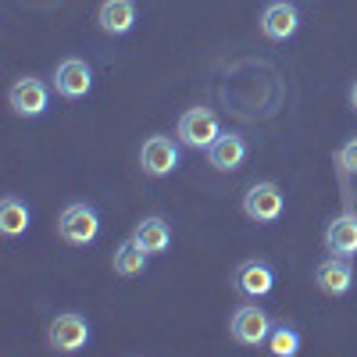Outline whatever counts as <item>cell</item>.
I'll list each match as a JSON object with an SVG mask.
<instances>
[{"label":"cell","instance_id":"9","mask_svg":"<svg viewBox=\"0 0 357 357\" xmlns=\"http://www.w3.org/2000/svg\"><path fill=\"white\" fill-rule=\"evenodd\" d=\"M296 29H301V11H296L289 0H275V4L264 8V15H261V33H264L268 40L282 43V40L296 36Z\"/></svg>","mask_w":357,"mask_h":357},{"label":"cell","instance_id":"17","mask_svg":"<svg viewBox=\"0 0 357 357\" xmlns=\"http://www.w3.org/2000/svg\"><path fill=\"white\" fill-rule=\"evenodd\" d=\"M146 250H139L136 247V240H129V243H122L114 250V272L118 275H126V279H132V275H143V268H146Z\"/></svg>","mask_w":357,"mask_h":357},{"label":"cell","instance_id":"16","mask_svg":"<svg viewBox=\"0 0 357 357\" xmlns=\"http://www.w3.org/2000/svg\"><path fill=\"white\" fill-rule=\"evenodd\" d=\"M25 229H29V207L18 197H4V204H0V232L15 240Z\"/></svg>","mask_w":357,"mask_h":357},{"label":"cell","instance_id":"5","mask_svg":"<svg viewBox=\"0 0 357 357\" xmlns=\"http://www.w3.org/2000/svg\"><path fill=\"white\" fill-rule=\"evenodd\" d=\"M139 165L146 175L154 178H165L178 168V143L172 136H151L143 146H139Z\"/></svg>","mask_w":357,"mask_h":357},{"label":"cell","instance_id":"13","mask_svg":"<svg viewBox=\"0 0 357 357\" xmlns=\"http://www.w3.org/2000/svg\"><path fill=\"white\" fill-rule=\"evenodd\" d=\"M97 22L107 36H126L136 25V4L132 0H104L97 11Z\"/></svg>","mask_w":357,"mask_h":357},{"label":"cell","instance_id":"4","mask_svg":"<svg viewBox=\"0 0 357 357\" xmlns=\"http://www.w3.org/2000/svg\"><path fill=\"white\" fill-rule=\"evenodd\" d=\"M47 343L54 350H61V354H75L89 343V321L75 311H65V314H57L50 321V329H47Z\"/></svg>","mask_w":357,"mask_h":357},{"label":"cell","instance_id":"1","mask_svg":"<svg viewBox=\"0 0 357 357\" xmlns=\"http://www.w3.org/2000/svg\"><path fill=\"white\" fill-rule=\"evenodd\" d=\"M57 232H61V240L72 243V247H89L100 236V215L93 204H68L61 218H57Z\"/></svg>","mask_w":357,"mask_h":357},{"label":"cell","instance_id":"18","mask_svg":"<svg viewBox=\"0 0 357 357\" xmlns=\"http://www.w3.org/2000/svg\"><path fill=\"white\" fill-rule=\"evenodd\" d=\"M268 347H272L275 357H293L301 350V333L293 329V325H272V333H268Z\"/></svg>","mask_w":357,"mask_h":357},{"label":"cell","instance_id":"12","mask_svg":"<svg viewBox=\"0 0 357 357\" xmlns=\"http://www.w3.org/2000/svg\"><path fill=\"white\" fill-rule=\"evenodd\" d=\"M207 161L218 172H236L247 161V139L240 132H222L211 146H207Z\"/></svg>","mask_w":357,"mask_h":357},{"label":"cell","instance_id":"2","mask_svg":"<svg viewBox=\"0 0 357 357\" xmlns=\"http://www.w3.org/2000/svg\"><path fill=\"white\" fill-rule=\"evenodd\" d=\"M178 143L190 146V151H207L218 136H222V126H218V118L215 111H207V107H190L183 111V118H178Z\"/></svg>","mask_w":357,"mask_h":357},{"label":"cell","instance_id":"20","mask_svg":"<svg viewBox=\"0 0 357 357\" xmlns=\"http://www.w3.org/2000/svg\"><path fill=\"white\" fill-rule=\"evenodd\" d=\"M350 104H354V111H357V82L350 86Z\"/></svg>","mask_w":357,"mask_h":357},{"label":"cell","instance_id":"10","mask_svg":"<svg viewBox=\"0 0 357 357\" xmlns=\"http://www.w3.org/2000/svg\"><path fill=\"white\" fill-rule=\"evenodd\" d=\"M236 289H240L243 296H268L275 286V272L268 261H243L240 268H236Z\"/></svg>","mask_w":357,"mask_h":357},{"label":"cell","instance_id":"6","mask_svg":"<svg viewBox=\"0 0 357 357\" xmlns=\"http://www.w3.org/2000/svg\"><path fill=\"white\" fill-rule=\"evenodd\" d=\"M54 86H57L61 97L79 100V97H86L89 89H93V68H89L82 57H65V61L57 65V72H54Z\"/></svg>","mask_w":357,"mask_h":357},{"label":"cell","instance_id":"3","mask_svg":"<svg viewBox=\"0 0 357 357\" xmlns=\"http://www.w3.org/2000/svg\"><path fill=\"white\" fill-rule=\"evenodd\" d=\"M282 211H286V197H282V190L275 183H254L243 193V215L250 222H261V225L279 222Z\"/></svg>","mask_w":357,"mask_h":357},{"label":"cell","instance_id":"8","mask_svg":"<svg viewBox=\"0 0 357 357\" xmlns=\"http://www.w3.org/2000/svg\"><path fill=\"white\" fill-rule=\"evenodd\" d=\"M8 100H11L15 114H22V118H40V114L47 111V104H50V93H47V86H43L40 79L25 75V79H18V82L11 86Z\"/></svg>","mask_w":357,"mask_h":357},{"label":"cell","instance_id":"15","mask_svg":"<svg viewBox=\"0 0 357 357\" xmlns=\"http://www.w3.org/2000/svg\"><path fill=\"white\" fill-rule=\"evenodd\" d=\"M132 240H136L139 250H146V254L154 257V254H165L172 247V229H168L165 218H143L132 229Z\"/></svg>","mask_w":357,"mask_h":357},{"label":"cell","instance_id":"7","mask_svg":"<svg viewBox=\"0 0 357 357\" xmlns=\"http://www.w3.org/2000/svg\"><path fill=\"white\" fill-rule=\"evenodd\" d=\"M229 329H232L236 343L257 347V343L268 340V333H272V321H268V314H264L261 307L243 304V307H236V314H232V321H229Z\"/></svg>","mask_w":357,"mask_h":357},{"label":"cell","instance_id":"19","mask_svg":"<svg viewBox=\"0 0 357 357\" xmlns=\"http://www.w3.org/2000/svg\"><path fill=\"white\" fill-rule=\"evenodd\" d=\"M340 161H343V168H347L350 175H357V136L340 151Z\"/></svg>","mask_w":357,"mask_h":357},{"label":"cell","instance_id":"11","mask_svg":"<svg viewBox=\"0 0 357 357\" xmlns=\"http://www.w3.org/2000/svg\"><path fill=\"white\" fill-rule=\"evenodd\" d=\"M314 282L321 293H329V296H343L350 293L354 286V268H350V257H329V261H321L318 264V272H314Z\"/></svg>","mask_w":357,"mask_h":357},{"label":"cell","instance_id":"14","mask_svg":"<svg viewBox=\"0 0 357 357\" xmlns=\"http://www.w3.org/2000/svg\"><path fill=\"white\" fill-rule=\"evenodd\" d=\"M325 250L336 257H354L357 254V218L354 215H340L325 229Z\"/></svg>","mask_w":357,"mask_h":357}]
</instances>
